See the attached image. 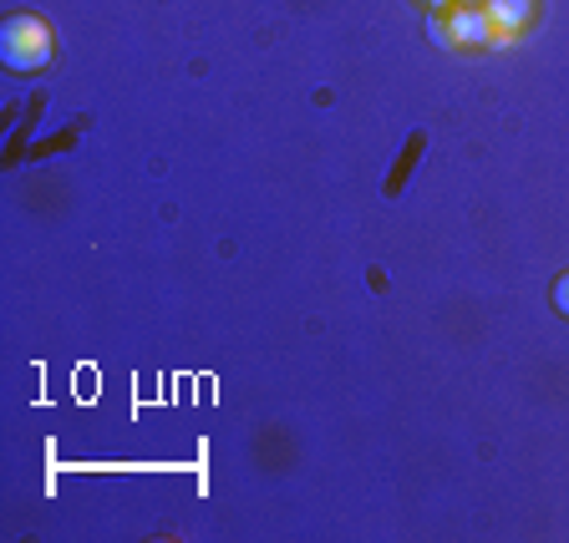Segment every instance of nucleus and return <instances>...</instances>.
<instances>
[{
  "label": "nucleus",
  "instance_id": "nucleus-3",
  "mask_svg": "<svg viewBox=\"0 0 569 543\" xmlns=\"http://www.w3.org/2000/svg\"><path fill=\"white\" fill-rule=\"evenodd\" d=\"M483 16H488V26H493V36H498V47H509L513 36L529 26V16H533V0H488L483 6Z\"/></svg>",
  "mask_w": 569,
  "mask_h": 543
},
{
  "label": "nucleus",
  "instance_id": "nucleus-6",
  "mask_svg": "<svg viewBox=\"0 0 569 543\" xmlns=\"http://www.w3.org/2000/svg\"><path fill=\"white\" fill-rule=\"evenodd\" d=\"M427 6H432V11H448V6H452V0H427Z\"/></svg>",
  "mask_w": 569,
  "mask_h": 543
},
{
  "label": "nucleus",
  "instance_id": "nucleus-4",
  "mask_svg": "<svg viewBox=\"0 0 569 543\" xmlns=\"http://www.w3.org/2000/svg\"><path fill=\"white\" fill-rule=\"evenodd\" d=\"M422 132H412V138H407V148H402V163H397V173H391L387 178V193H391V199H397V193H402V178H407V168H412L417 163V153H422Z\"/></svg>",
  "mask_w": 569,
  "mask_h": 543
},
{
  "label": "nucleus",
  "instance_id": "nucleus-1",
  "mask_svg": "<svg viewBox=\"0 0 569 543\" xmlns=\"http://www.w3.org/2000/svg\"><path fill=\"white\" fill-rule=\"evenodd\" d=\"M57 57V36L41 16H11L0 26V61L11 71H41Z\"/></svg>",
  "mask_w": 569,
  "mask_h": 543
},
{
  "label": "nucleus",
  "instance_id": "nucleus-5",
  "mask_svg": "<svg viewBox=\"0 0 569 543\" xmlns=\"http://www.w3.org/2000/svg\"><path fill=\"white\" fill-rule=\"evenodd\" d=\"M555 310H559V315H569V270L555 280Z\"/></svg>",
  "mask_w": 569,
  "mask_h": 543
},
{
  "label": "nucleus",
  "instance_id": "nucleus-2",
  "mask_svg": "<svg viewBox=\"0 0 569 543\" xmlns=\"http://www.w3.org/2000/svg\"><path fill=\"white\" fill-rule=\"evenodd\" d=\"M427 36H432L442 51H483V47H498V36H493V26H488L483 6H452V11H432V21H427Z\"/></svg>",
  "mask_w": 569,
  "mask_h": 543
}]
</instances>
